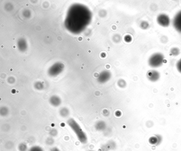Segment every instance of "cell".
Masks as SVG:
<instances>
[{"instance_id":"9c48e42d","label":"cell","mask_w":181,"mask_h":151,"mask_svg":"<svg viewBox=\"0 0 181 151\" xmlns=\"http://www.w3.org/2000/svg\"><path fill=\"white\" fill-rule=\"evenodd\" d=\"M118 85L120 88H124L126 86V82L123 80H120L118 81Z\"/></svg>"},{"instance_id":"30bf717a","label":"cell","mask_w":181,"mask_h":151,"mask_svg":"<svg viewBox=\"0 0 181 151\" xmlns=\"http://www.w3.org/2000/svg\"><path fill=\"white\" fill-rule=\"evenodd\" d=\"M19 151H27V145L24 143H21L19 145Z\"/></svg>"},{"instance_id":"5b68a950","label":"cell","mask_w":181,"mask_h":151,"mask_svg":"<svg viewBox=\"0 0 181 151\" xmlns=\"http://www.w3.org/2000/svg\"><path fill=\"white\" fill-rule=\"evenodd\" d=\"M111 76L110 72L107 71H103L99 75L97 80L100 83H104L110 80Z\"/></svg>"},{"instance_id":"7c38bea8","label":"cell","mask_w":181,"mask_h":151,"mask_svg":"<svg viewBox=\"0 0 181 151\" xmlns=\"http://www.w3.org/2000/svg\"><path fill=\"white\" fill-rule=\"evenodd\" d=\"M29 151H44L42 148L38 146H35L30 148Z\"/></svg>"},{"instance_id":"277c9868","label":"cell","mask_w":181,"mask_h":151,"mask_svg":"<svg viewBox=\"0 0 181 151\" xmlns=\"http://www.w3.org/2000/svg\"><path fill=\"white\" fill-rule=\"evenodd\" d=\"M147 79L152 82H155L159 80L160 77L159 72L155 70H151L147 72Z\"/></svg>"},{"instance_id":"8fae6325","label":"cell","mask_w":181,"mask_h":151,"mask_svg":"<svg viewBox=\"0 0 181 151\" xmlns=\"http://www.w3.org/2000/svg\"><path fill=\"white\" fill-rule=\"evenodd\" d=\"M171 54L173 56H177L179 54V49L177 48H172L171 51Z\"/></svg>"},{"instance_id":"d6986e66","label":"cell","mask_w":181,"mask_h":151,"mask_svg":"<svg viewBox=\"0 0 181 151\" xmlns=\"http://www.w3.org/2000/svg\"><path fill=\"white\" fill-rule=\"evenodd\" d=\"M26 6H29V4H26Z\"/></svg>"},{"instance_id":"e0dca14e","label":"cell","mask_w":181,"mask_h":151,"mask_svg":"<svg viewBox=\"0 0 181 151\" xmlns=\"http://www.w3.org/2000/svg\"><path fill=\"white\" fill-rule=\"evenodd\" d=\"M1 48H4V46L2 45L1 46Z\"/></svg>"},{"instance_id":"3957f363","label":"cell","mask_w":181,"mask_h":151,"mask_svg":"<svg viewBox=\"0 0 181 151\" xmlns=\"http://www.w3.org/2000/svg\"><path fill=\"white\" fill-rule=\"evenodd\" d=\"M157 22L158 24L164 27H168L170 23L169 17L164 14H161L157 16Z\"/></svg>"},{"instance_id":"5bb4252c","label":"cell","mask_w":181,"mask_h":151,"mask_svg":"<svg viewBox=\"0 0 181 151\" xmlns=\"http://www.w3.org/2000/svg\"><path fill=\"white\" fill-rule=\"evenodd\" d=\"M51 151H60L57 148H54L51 149Z\"/></svg>"},{"instance_id":"7a4b0ae2","label":"cell","mask_w":181,"mask_h":151,"mask_svg":"<svg viewBox=\"0 0 181 151\" xmlns=\"http://www.w3.org/2000/svg\"><path fill=\"white\" fill-rule=\"evenodd\" d=\"M164 57L161 53H156L152 55L149 59V65L153 68H157L162 65L164 62Z\"/></svg>"},{"instance_id":"4fadbf2b","label":"cell","mask_w":181,"mask_h":151,"mask_svg":"<svg viewBox=\"0 0 181 151\" xmlns=\"http://www.w3.org/2000/svg\"><path fill=\"white\" fill-rule=\"evenodd\" d=\"M176 67L178 71L181 73V59L178 61Z\"/></svg>"},{"instance_id":"9a60e30c","label":"cell","mask_w":181,"mask_h":151,"mask_svg":"<svg viewBox=\"0 0 181 151\" xmlns=\"http://www.w3.org/2000/svg\"><path fill=\"white\" fill-rule=\"evenodd\" d=\"M13 48H14H14L15 49V48H16V46H13Z\"/></svg>"},{"instance_id":"ac0fdd59","label":"cell","mask_w":181,"mask_h":151,"mask_svg":"<svg viewBox=\"0 0 181 151\" xmlns=\"http://www.w3.org/2000/svg\"><path fill=\"white\" fill-rule=\"evenodd\" d=\"M13 40H15V38H13Z\"/></svg>"},{"instance_id":"52a82bcc","label":"cell","mask_w":181,"mask_h":151,"mask_svg":"<svg viewBox=\"0 0 181 151\" xmlns=\"http://www.w3.org/2000/svg\"><path fill=\"white\" fill-rule=\"evenodd\" d=\"M162 140V138L160 135H156L152 136L149 139V142L150 144L155 145H159Z\"/></svg>"},{"instance_id":"44dd1931","label":"cell","mask_w":181,"mask_h":151,"mask_svg":"<svg viewBox=\"0 0 181 151\" xmlns=\"http://www.w3.org/2000/svg\"><path fill=\"white\" fill-rule=\"evenodd\" d=\"M93 151V150H89V151Z\"/></svg>"},{"instance_id":"ffe728a7","label":"cell","mask_w":181,"mask_h":151,"mask_svg":"<svg viewBox=\"0 0 181 151\" xmlns=\"http://www.w3.org/2000/svg\"><path fill=\"white\" fill-rule=\"evenodd\" d=\"M50 52H52V50H51V49L50 50Z\"/></svg>"},{"instance_id":"ba28073f","label":"cell","mask_w":181,"mask_h":151,"mask_svg":"<svg viewBox=\"0 0 181 151\" xmlns=\"http://www.w3.org/2000/svg\"><path fill=\"white\" fill-rule=\"evenodd\" d=\"M96 129L98 131H103L106 128V124L103 121L97 122L95 125Z\"/></svg>"},{"instance_id":"6da1fadb","label":"cell","mask_w":181,"mask_h":151,"mask_svg":"<svg viewBox=\"0 0 181 151\" xmlns=\"http://www.w3.org/2000/svg\"><path fill=\"white\" fill-rule=\"evenodd\" d=\"M67 124L76 134L77 138L81 143L86 144L88 142L87 135L83 131L78 123L73 119L68 120Z\"/></svg>"},{"instance_id":"2e32d148","label":"cell","mask_w":181,"mask_h":151,"mask_svg":"<svg viewBox=\"0 0 181 151\" xmlns=\"http://www.w3.org/2000/svg\"><path fill=\"white\" fill-rule=\"evenodd\" d=\"M49 36H47V39H49Z\"/></svg>"},{"instance_id":"8992f818","label":"cell","mask_w":181,"mask_h":151,"mask_svg":"<svg viewBox=\"0 0 181 151\" xmlns=\"http://www.w3.org/2000/svg\"><path fill=\"white\" fill-rule=\"evenodd\" d=\"M173 26L178 32L181 33V11L175 16L173 21Z\"/></svg>"}]
</instances>
